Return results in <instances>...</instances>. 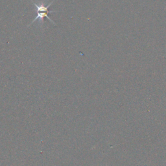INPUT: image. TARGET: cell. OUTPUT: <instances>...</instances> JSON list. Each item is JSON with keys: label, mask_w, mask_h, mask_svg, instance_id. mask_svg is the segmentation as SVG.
Here are the masks:
<instances>
[{"label": "cell", "mask_w": 166, "mask_h": 166, "mask_svg": "<svg viewBox=\"0 0 166 166\" xmlns=\"http://www.w3.org/2000/svg\"><path fill=\"white\" fill-rule=\"evenodd\" d=\"M31 1L33 3V5H34L35 6L36 11H37V16H36V18H35L34 20H33L31 23V24L29 25V26L33 24V23H35L36 21H38V20L40 22V24H42V25L43 24H44V18H47L49 21L52 22L54 25H55V22L53 21L52 19L50 18H49L48 15L49 13L56 12V11H49V10H48L49 6H50L53 4V3L54 0L48 5H45V3L44 1H41L40 3H39V4H38V3H36V2H35L34 1H33V0H31Z\"/></svg>", "instance_id": "1"}]
</instances>
